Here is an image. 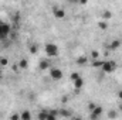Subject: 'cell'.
Instances as JSON below:
<instances>
[{
  "instance_id": "cell-18",
  "label": "cell",
  "mask_w": 122,
  "mask_h": 120,
  "mask_svg": "<svg viewBox=\"0 0 122 120\" xmlns=\"http://www.w3.org/2000/svg\"><path fill=\"white\" fill-rule=\"evenodd\" d=\"M7 64H9V60L7 58H0V65L1 66H6Z\"/></svg>"
},
{
  "instance_id": "cell-14",
  "label": "cell",
  "mask_w": 122,
  "mask_h": 120,
  "mask_svg": "<svg viewBox=\"0 0 122 120\" xmlns=\"http://www.w3.org/2000/svg\"><path fill=\"white\" fill-rule=\"evenodd\" d=\"M19 66H20L21 69H26V68L29 66V62H27V60H24V58H23V60H20V62H19Z\"/></svg>"
},
{
  "instance_id": "cell-24",
  "label": "cell",
  "mask_w": 122,
  "mask_h": 120,
  "mask_svg": "<svg viewBox=\"0 0 122 120\" xmlns=\"http://www.w3.org/2000/svg\"><path fill=\"white\" fill-rule=\"evenodd\" d=\"M117 96H118V99H121L122 100V90H119V92L117 93Z\"/></svg>"
},
{
  "instance_id": "cell-13",
  "label": "cell",
  "mask_w": 122,
  "mask_h": 120,
  "mask_svg": "<svg viewBox=\"0 0 122 120\" xmlns=\"http://www.w3.org/2000/svg\"><path fill=\"white\" fill-rule=\"evenodd\" d=\"M109 18H112V13L109 10H105L102 13V20H109Z\"/></svg>"
},
{
  "instance_id": "cell-11",
  "label": "cell",
  "mask_w": 122,
  "mask_h": 120,
  "mask_svg": "<svg viewBox=\"0 0 122 120\" xmlns=\"http://www.w3.org/2000/svg\"><path fill=\"white\" fill-rule=\"evenodd\" d=\"M31 119V113L29 110H23L20 115V120H30Z\"/></svg>"
},
{
  "instance_id": "cell-17",
  "label": "cell",
  "mask_w": 122,
  "mask_h": 120,
  "mask_svg": "<svg viewBox=\"0 0 122 120\" xmlns=\"http://www.w3.org/2000/svg\"><path fill=\"white\" fill-rule=\"evenodd\" d=\"M80 78V74L78 72H72L71 74V81H75V79H78Z\"/></svg>"
},
{
  "instance_id": "cell-5",
  "label": "cell",
  "mask_w": 122,
  "mask_h": 120,
  "mask_svg": "<svg viewBox=\"0 0 122 120\" xmlns=\"http://www.w3.org/2000/svg\"><path fill=\"white\" fill-rule=\"evenodd\" d=\"M53 14H54V17H56L57 20L65 18V10L61 9V7H54V9H53Z\"/></svg>"
},
{
  "instance_id": "cell-22",
  "label": "cell",
  "mask_w": 122,
  "mask_h": 120,
  "mask_svg": "<svg viewBox=\"0 0 122 120\" xmlns=\"http://www.w3.org/2000/svg\"><path fill=\"white\" fill-rule=\"evenodd\" d=\"M108 116H109L111 119H114V117H117V113H115V112H109V115H108Z\"/></svg>"
},
{
  "instance_id": "cell-4",
  "label": "cell",
  "mask_w": 122,
  "mask_h": 120,
  "mask_svg": "<svg viewBox=\"0 0 122 120\" xmlns=\"http://www.w3.org/2000/svg\"><path fill=\"white\" fill-rule=\"evenodd\" d=\"M50 76L54 81H60V79H62V71L60 68H51L50 69Z\"/></svg>"
},
{
  "instance_id": "cell-20",
  "label": "cell",
  "mask_w": 122,
  "mask_h": 120,
  "mask_svg": "<svg viewBox=\"0 0 122 120\" xmlns=\"http://www.w3.org/2000/svg\"><path fill=\"white\" fill-rule=\"evenodd\" d=\"M30 52L31 54H37V47L36 45H31L30 47Z\"/></svg>"
},
{
  "instance_id": "cell-7",
  "label": "cell",
  "mask_w": 122,
  "mask_h": 120,
  "mask_svg": "<svg viewBox=\"0 0 122 120\" xmlns=\"http://www.w3.org/2000/svg\"><path fill=\"white\" fill-rule=\"evenodd\" d=\"M91 112H92V113H91V119H98V117L102 115V112H104V110H102V107H101V106H95Z\"/></svg>"
},
{
  "instance_id": "cell-21",
  "label": "cell",
  "mask_w": 122,
  "mask_h": 120,
  "mask_svg": "<svg viewBox=\"0 0 122 120\" xmlns=\"http://www.w3.org/2000/svg\"><path fill=\"white\" fill-rule=\"evenodd\" d=\"M10 119H11V120H17V119H20V116H19V115H11V116H10Z\"/></svg>"
},
{
  "instance_id": "cell-9",
  "label": "cell",
  "mask_w": 122,
  "mask_h": 120,
  "mask_svg": "<svg viewBox=\"0 0 122 120\" xmlns=\"http://www.w3.org/2000/svg\"><path fill=\"white\" fill-rule=\"evenodd\" d=\"M87 64H88V58H87L85 55H81V57H78V58H77V65L84 66V65H87Z\"/></svg>"
},
{
  "instance_id": "cell-19",
  "label": "cell",
  "mask_w": 122,
  "mask_h": 120,
  "mask_svg": "<svg viewBox=\"0 0 122 120\" xmlns=\"http://www.w3.org/2000/svg\"><path fill=\"white\" fill-rule=\"evenodd\" d=\"M91 57H92V60H97V58L99 57V54H98V51H91Z\"/></svg>"
},
{
  "instance_id": "cell-28",
  "label": "cell",
  "mask_w": 122,
  "mask_h": 120,
  "mask_svg": "<svg viewBox=\"0 0 122 120\" xmlns=\"http://www.w3.org/2000/svg\"><path fill=\"white\" fill-rule=\"evenodd\" d=\"M0 78H1V71H0Z\"/></svg>"
},
{
  "instance_id": "cell-3",
  "label": "cell",
  "mask_w": 122,
  "mask_h": 120,
  "mask_svg": "<svg viewBox=\"0 0 122 120\" xmlns=\"http://www.w3.org/2000/svg\"><path fill=\"white\" fill-rule=\"evenodd\" d=\"M101 69H102L105 74H111V72H114V71L117 69V64H115V61H104Z\"/></svg>"
},
{
  "instance_id": "cell-16",
  "label": "cell",
  "mask_w": 122,
  "mask_h": 120,
  "mask_svg": "<svg viewBox=\"0 0 122 120\" xmlns=\"http://www.w3.org/2000/svg\"><path fill=\"white\" fill-rule=\"evenodd\" d=\"M98 27H99L101 30H107V28H108V23H107V20L99 21V23H98Z\"/></svg>"
},
{
  "instance_id": "cell-27",
  "label": "cell",
  "mask_w": 122,
  "mask_h": 120,
  "mask_svg": "<svg viewBox=\"0 0 122 120\" xmlns=\"http://www.w3.org/2000/svg\"><path fill=\"white\" fill-rule=\"evenodd\" d=\"M119 110H121V112H122V105H121V106H119Z\"/></svg>"
},
{
  "instance_id": "cell-25",
  "label": "cell",
  "mask_w": 122,
  "mask_h": 120,
  "mask_svg": "<svg viewBox=\"0 0 122 120\" xmlns=\"http://www.w3.org/2000/svg\"><path fill=\"white\" fill-rule=\"evenodd\" d=\"M88 107H90V110H92V109L95 107V105H94V103H90V106H88Z\"/></svg>"
},
{
  "instance_id": "cell-6",
  "label": "cell",
  "mask_w": 122,
  "mask_h": 120,
  "mask_svg": "<svg viewBox=\"0 0 122 120\" xmlns=\"http://www.w3.org/2000/svg\"><path fill=\"white\" fill-rule=\"evenodd\" d=\"M38 119L56 120V119H57V113H56V112H53V113H50V112H41V113L38 115Z\"/></svg>"
},
{
  "instance_id": "cell-2",
  "label": "cell",
  "mask_w": 122,
  "mask_h": 120,
  "mask_svg": "<svg viewBox=\"0 0 122 120\" xmlns=\"http://www.w3.org/2000/svg\"><path fill=\"white\" fill-rule=\"evenodd\" d=\"M11 31V27L9 23H0V41H4Z\"/></svg>"
},
{
  "instance_id": "cell-8",
  "label": "cell",
  "mask_w": 122,
  "mask_h": 120,
  "mask_svg": "<svg viewBox=\"0 0 122 120\" xmlns=\"http://www.w3.org/2000/svg\"><path fill=\"white\" fill-rule=\"evenodd\" d=\"M72 82H74V88H75V89H82V88H84V83H85V82H84V79H82L81 76H80L78 79L72 81Z\"/></svg>"
},
{
  "instance_id": "cell-10",
  "label": "cell",
  "mask_w": 122,
  "mask_h": 120,
  "mask_svg": "<svg viewBox=\"0 0 122 120\" xmlns=\"http://www.w3.org/2000/svg\"><path fill=\"white\" fill-rule=\"evenodd\" d=\"M38 68L41 69V71H46V69H50V61L47 60H43L40 64H38Z\"/></svg>"
},
{
  "instance_id": "cell-26",
  "label": "cell",
  "mask_w": 122,
  "mask_h": 120,
  "mask_svg": "<svg viewBox=\"0 0 122 120\" xmlns=\"http://www.w3.org/2000/svg\"><path fill=\"white\" fill-rule=\"evenodd\" d=\"M70 3H78V0H68Z\"/></svg>"
},
{
  "instance_id": "cell-23",
  "label": "cell",
  "mask_w": 122,
  "mask_h": 120,
  "mask_svg": "<svg viewBox=\"0 0 122 120\" xmlns=\"http://www.w3.org/2000/svg\"><path fill=\"white\" fill-rule=\"evenodd\" d=\"M78 3H80V4H87L88 0H78Z\"/></svg>"
},
{
  "instance_id": "cell-15",
  "label": "cell",
  "mask_w": 122,
  "mask_h": 120,
  "mask_svg": "<svg viewBox=\"0 0 122 120\" xmlns=\"http://www.w3.org/2000/svg\"><path fill=\"white\" fill-rule=\"evenodd\" d=\"M102 62H104V61H99L98 60V58H97V60H94L92 61V66H94V68H101V66H102Z\"/></svg>"
},
{
  "instance_id": "cell-12",
  "label": "cell",
  "mask_w": 122,
  "mask_h": 120,
  "mask_svg": "<svg viewBox=\"0 0 122 120\" xmlns=\"http://www.w3.org/2000/svg\"><path fill=\"white\" fill-rule=\"evenodd\" d=\"M109 47H111V50H118V48L121 47V41H119V40H114Z\"/></svg>"
},
{
  "instance_id": "cell-1",
  "label": "cell",
  "mask_w": 122,
  "mask_h": 120,
  "mask_svg": "<svg viewBox=\"0 0 122 120\" xmlns=\"http://www.w3.org/2000/svg\"><path fill=\"white\" fill-rule=\"evenodd\" d=\"M58 52H60V50H58V45H57V44H54V42H48V44H46V54H47L50 58L57 57Z\"/></svg>"
}]
</instances>
